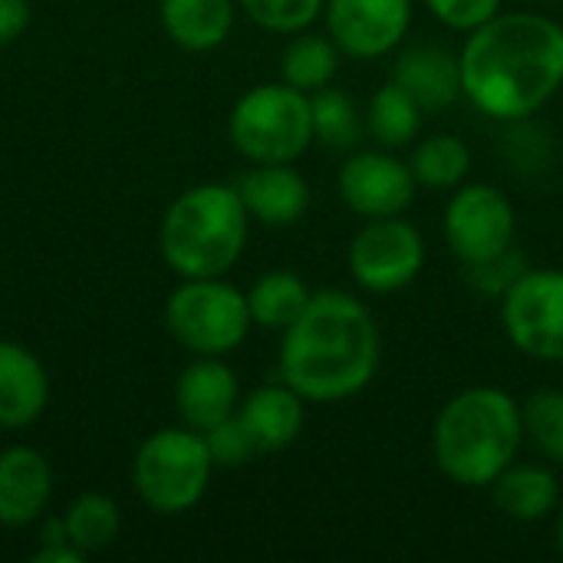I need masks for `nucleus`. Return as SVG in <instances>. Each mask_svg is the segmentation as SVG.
<instances>
[{"label":"nucleus","instance_id":"obj_1","mask_svg":"<svg viewBox=\"0 0 563 563\" xmlns=\"http://www.w3.org/2000/svg\"><path fill=\"white\" fill-rule=\"evenodd\" d=\"M462 96L492 119L521 122L563 89V26L544 13H495L459 53Z\"/></svg>","mask_w":563,"mask_h":563},{"label":"nucleus","instance_id":"obj_2","mask_svg":"<svg viewBox=\"0 0 563 563\" xmlns=\"http://www.w3.org/2000/svg\"><path fill=\"white\" fill-rule=\"evenodd\" d=\"M379 353L369 307L346 290H320L284 330L280 379L307 402H343L376 379Z\"/></svg>","mask_w":563,"mask_h":563},{"label":"nucleus","instance_id":"obj_3","mask_svg":"<svg viewBox=\"0 0 563 563\" xmlns=\"http://www.w3.org/2000/svg\"><path fill=\"white\" fill-rule=\"evenodd\" d=\"M525 442L521 406L495 386H472L452 396L432 426L439 472L462 488H485L515 465Z\"/></svg>","mask_w":563,"mask_h":563},{"label":"nucleus","instance_id":"obj_4","mask_svg":"<svg viewBox=\"0 0 563 563\" xmlns=\"http://www.w3.org/2000/svg\"><path fill=\"white\" fill-rule=\"evenodd\" d=\"M247 218L238 185H195L168 205L158 224V251L181 280L221 277L244 254Z\"/></svg>","mask_w":563,"mask_h":563},{"label":"nucleus","instance_id":"obj_5","mask_svg":"<svg viewBox=\"0 0 563 563\" xmlns=\"http://www.w3.org/2000/svg\"><path fill=\"white\" fill-rule=\"evenodd\" d=\"M228 132L234 148L254 165L297 162L313 145L310 92H300L284 79L254 86L234 102Z\"/></svg>","mask_w":563,"mask_h":563},{"label":"nucleus","instance_id":"obj_6","mask_svg":"<svg viewBox=\"0 0 563 563\" xmlns=\"http://www.w3.org/2000/svg\"><path fill=\"white\" fill-rule=\"evenodd\" d=\"M211 472L214 462L208 442L188 426L152 432L132 462V482L142 505L165 518L191 511L205 498Z\"/></svg>","mask_w":563,"mask_h":563},{"label":"nucleus","instance_id":"obj_7","mask_svg":"<svg viewBox=\"0 0 563 563\" xmlns=\"http://www.w3.org/2000/svg\"><path fill=\"white\" fill-rule=\"evenodd\" d=\"M247 294L221 277H185L165 300V330L195 356H228L251 330Z\"/></svg>","mask_w":563,"mask_h":563},{"label":"nucleus","instance_id":"obj_8","mask_svg":"<svg viewBox=\"0 0 563 563\" xmlns=\"http://www.w3.org/2000/svg\"><path fill=\"white\" fill-rule=\"evenodd\" d=\"M501 327L525 356L563 363V271H525L501 294Z\"/></svg>","mask_w":563,"mask_h":563},{"label":"nucleus","instance_id":"obj_9","mask_svg":"<svg viewBox=\"0 0 563 563\" xmlns=\"http://www.w3.org/2000/svg\"><path fill=\"white\" fill-rule=\"evenodd\" d=\"M445 244L465 264H485L511 251L515 244V205L495 185H462L445 208Z\"/></svg>","mask_w":563,"mask_h":563},{"label":"nucleus","instance_id":"obj_10","mask_svg":"<svg viewBox=\"0 0 563 563\" xmlns=\"http://www.w3.org/2000/svg\"><path fill=\"white\" fill-rule=\"evenodd\" d=\"M353 280L369 294H396L409 287L426 264V241L416 224L396 218H373L350 241L346 254Z\"/></svg>","mask_w":563,"mask_h":563},{"label":"nucleus","instance_id":"obj_11","mask_svg":"<svg viewBox=\"0 0 563 563\" xmlns=\"http://www.w3.org/2000/svg\"><path fill=\"white\" fill-rule=\"evenodd\" d=\"M323 10L333 43L353 59L393 53L412 26V0H327Z\"/></svg>","mask_w":563,"mask_h":563},{"label":"nucleus","instance_id":"obj_12","mask_svg":"<svg viewBox=\"0 0 563 563\" xmlns=\"http://www.w3.org/2000/svg\"><path fill=\"white\" fill-rule=\"evenodd\" d=\"M412 168L389 152H356L343 162L336 188L346 208L360 218H396L416 198Z\"/></svg>","mask_w":563,"mask_h":563},{"label":"nucleus","instance_id":"obj_13","mask_svg":"<svg viewBox=\"0 0 563 563\" xmlns=\"http://www.w3.org/2000/svg\"><path fill=\"white\" fill-rule=\"evenodd\" d=\"M241 406V389L234 369L221 356H198L188 363L175 383V409L181 422L195 432H208L231 419Z\"/></svg>","mask_w":563,"mask_h":563},{"label":"nucleus","instance_id":"obj_14","mask_svg":"<svg viewBox=\"0 0 563 563\" xmlns=\"http://www.w3.org/2000/svg\"><path fill=\"white\" fill-rule=\"evenodd\" d=\"M53 498V468L43 452L10 445L0 452V525L26 528L43 518Z\"/></svg>","mask_w":563,"mask_h":563},{"label":"nucleus","instance_id":"obj_15","mask_svg":"<svg viewBox=\"0 0 563 563\" xmlns=\"http://www.w3.org/2000/svg\"><path fill=\"white\" fill-rule=\"evenodd\" d=\"M238 195L247 214L267 228H290L310 208V185L294 168V162L280 165H254L241 175Z\"/></svg>","mask_w":563,"mask_h":563},{"label":"nucleus","instance_id":"obj_16","mask_svg":"<svg viewBox=\"0 0 563 563\" xmlns=\"http://www.w3.org/2000/svg\"><path fill=\"white\" fill-rule=\"evenodd\" d=\"M303 396L297 389H290L284 379L280 383H267L257 386L241 406H238V419L247 429L251 442L257 445L261 455L267 452H284L290 449L300 432H303Z\"/></svg>","mask_w":563,"mask_h":563},{"label":"nucleus","instance_id":"obj_17","mask_svg":"<svg viewBox=\"0 0 563 563\" xmlns=\"http://www.w3.org/2000/svg\"><path fill=\"white\" fill-rule=\"evenodd\" d=\"M49 402V376L36 353L0 340V429L33 426Z\"/></svg>","mask_w":563,"mask_h":563},{"label":"nucleus","instance_id":"obj_18","mask_svg":"<svg viewBox=\"0 0 563 563\" xmlns=\"http://www.w3.org/2000/svg\"><path fill=\"white\" fill-rule=\"evenodd\" d=\"M393 82H399L422 109H445L462 96V66L452 49L419 43L399 53Z\"/></svg>","mask_w":563,"mask_h":563},{"label":"nucleus","instance_id":"obj_19","mask_svg":"<svg viewBox=\"0 0 563 563\" xmlns=\"http://www.w3.org/2000/svg\"><path fill=\"white\" fill-rule=\"evenodd\" d=\"M158 20L175 46L188 53H208L231 36L234 0H162Z\"/></svg>","mask_w":563,"mask_h":563},{"label":"nucleus","instance_id":"obj_20","mask_svg":"<svg viewBox=\"0 0 563 563\" xmlns=\"http://www.w3.org/2000/svg\"><path fill=\"white\" fill-rule=\"evenodd\" d=\"M492 492H495V505L511 521H521V525L544 521L561 505L558 475L544 465H511L495 478Z\"/></svg>","mask_w":563,"mask_h":563},{"label":"nucleus","instance_id":"obj_21","mask_svg":"<svg viewBox=\"0 0 563 563\" xmlns=\"http://www.w3.org/2000/svg\"><path fill=\"white\" fill-rule=\"evenodd\" d=\"M310 297L313 294L300 280V274H294V271H267L247 290V310H251V320L257 327L284 333L303 313Z\"/></svg>","mask_w":563,"mask_h":563},{"label":"nucleus","instance_id":"obj_22","mask_svg":"<svg viewBox=\"0 0 563 563\" xmlns=\"http://www.w3.org/2000/svg\"><path fill=\"white\" fill-rule=\"evenodd\" d=\"M422 106L399 86V82H386L373 92L369 106H366V132L383 145V148H406L409 142H416L419 129H422Z\"/></svg>","mask_w":563,"mask_h":563},{"label":"nucleus","instance_id":"obj_23","mask_svg":"<svg viewBox=\"0 0 563 563\" xmlns=\"http://www.w3.org/2000/svg\"><path fill=\"white\" fill-rule=\"evenodd\" d=\"M63 525H66L69 544L89 558V554H99L115 544V538L122 531V511L109 495L86 492L69 501V508L63 511Z\"/></svg>","mask_w":563,"mask_h":563},{"label":"nucleus","instance_id":"obj_24","mask_svg":"<svg viewBox=\"0 0 563 563\" xmlns=\"http://www.w3.org/2000/svg\"><path fill=\"white\" fill-rule=\"evenodd\" d=\"M336 69H340V46L333 43V36L327 40L320 33H297L280 56V79L300 92H317L330 86Z\"/></svg>","mask_w":563,"mask_h":563},{"label":"nucleus","instance_id":"obj_25","mask_svg":"<svg viewBox=\"0 0 563 563\" xmlns=\"http://www.w3.org/2000/svg\"><path fill=\"white\" fill-rule=\"evenodd\" d=\"M409 168H412L419 185L449 191V188H459L468 178L472 152H468V145L459 135L439 132V135H429V139H422L416 145Z\"/></svg>","mask_w":563,"mask_h":563},{"label":"nucleus","instance_id":"obj_26","mask_svg":"<svg viewBox=\"0 0 563 563\" xmlns=\"http://www.w3.org/2000/svg\"><path fill=\"white\" fill-rule=\"evenodd\" d=\"M310 112H313V142L327 148H353L366 132V115L340 89L323 86L310 92Z\"/></svg>","mask_w":563,"mask_h":563},{"label":"nucleus","instance_id":"obj_27","mask_svg":"<svg viewBox=\"0 0 563 563\" xmlns=\"http://www.w3.org/2000/svg\"><path fill=\"white\" fill-rule=\"evenodd\" d=\"M525 439L554 465H563V393L541 389L521 406Z\"/></svg>","mask_w":563,"mask_h":563},{"label":"nucleus","instance_id":"obj_28","mask_svg":"<svg viewBox=\"0 0 563 563\" xmlns=\"http://www.w3.org/2000/svg\"><path fill=\"white\" fill-rule=\"evenodd\" d=\"M241 10L267 33H303L327 7V0H238Z\"/></svg>","mask_w":563,"mask_h":563},{"label":"nucleus","instance_id":"obj_29","mask_svg":"<svg viewBox=\"0 0 563 563\" xmlns=\"http://www.w3.org/2000/svg\"><path fill=\"white\" fill-rule=\"evenodd\" d=\"M201 435L208 442V452H211L214 468H241V465H247V462H254L261 455L257 445L251 442L247 429L241 426L238 412L231 419L218 422L214 429L201 432Z\"/></svg>","mask_w":563,"mask_h":563},{"label":"nucleus","instance_id":"obj_30","mask_svg":"<svg viewBox=\"0 0 563 563\" xmlns=\"http://www.w3.org/2000/svg\"><path fill=\"white\" fill-rule=\"evenodd\" d=\"M426 7L452 30L472 33L495 13H501V0H426Z\"/></svg>","mask_w":563,"mask_h":563},{"label":"nucleus","instance_id":"obj_31","mask_svg":"<svg viewBox=\"0 0 563 563\" xmlns=\"http://www.w3.org/2000/svg\"><path fill=\"white\" fill-rule=\"evenodd\" d=\"M30 26V3L26 0H0V46H10Z\"/></svg>","mask_w":563,"mask_h":563},{"label":"nucleus","instance_id":"obj_32","mask_svg":"<svg viewBox=\"0 0 563 563\" xmlns=\"http://www.w3.org/2000/svg\"><path fill=\"white\" fill-rule=\"evenodd\" d=\"M86 554L73 544H53V548H40L33 554V563H82Z\"/></svg>","mask_w":563,"mask_h":563},{"label":"nucleus","instance_id":"obj_33","mask_svg":"<svg viewBox=\"0 0 563 563\" xmlns=\"http://www.w3.org/2000/svg\"><path fill=\"white\" fill-rule=\"evenodd\" d=\"M554 541H558V551H561V558H563V511H561V518H558V531H554Z\"/></svg>","mask_w":563,"mask_h":563}]
</instances>
